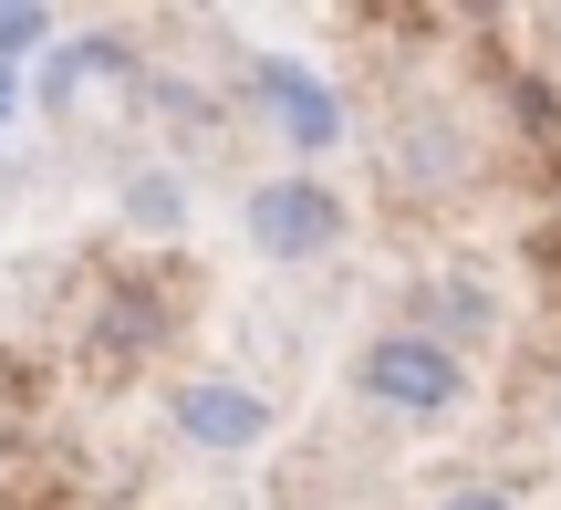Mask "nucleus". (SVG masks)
I'll return each instance as SVG.
<instances>
[{
	"mask_svg": "<svg viewBox=\"0 0 561 510\" xmlns=\"http://www.w3.org/2000/svg\"><path fill=\"white\" fill-rule=\"evenodd\" d=\"M354 386H364V407H385V417H447L468 396V365H458V344L447 333H426V324H396V333H375L364 344V365H354Z\"/></svg>",
	"mask_w": 561,
	"mask_h": 510,
	"instance_id": "obj_1",
	"label": "nucleus"
},
{
	"mask_svg": "<svg viewBox=\"0 0 561 510\" xmlns=\"http://www.w3.org/2000/svg\"><path fill=\"white\" fill-rule=\"evenodd\" d=\"M240 229H250L261 261H322V250L343 240V199L322 178H261L250 208H240Z\"/></svg>",
	"mask_w": 561,
	"mask_h": 510,
	"instance_id": "obj_2",
	"label": "nucleus"
},
{
	"mask_svg": "<svg viewBox=\"0 0 561 510\" xmlns=\"http://www.w3.org/2000/svg\"><path fill=\"white\" fill-rule=\"evenodd\" d=\"M178 438L187 449H208V458H240V449H261L271 438V396L261 386H240V375H198V386H178Z\"/></svg>",
	"mask_w": 561,
	"mask_h": 510,
	"instance_id": "obj_3",
	"label": "nucleus"
},
{
	"mask_svg": "<svg viewBox=\"0 0 561 510\" xmlns=\"http://www.w3.org/2000/svg\"><path fill=\"white\" fill-rule=\"evenodd\" d=\"M250 104L280 125V146H291V157H322V146L343 136V94L312 73V63H261V73H250Z\"/></svg>",
	"mask_w": 561,
	"mask_h": 510,
	"instance_id": "obj_4",
	"label": "nucleus"
},
{
	"mask_svg": "<svg viewBox=\"0 0 561 510\" xmlns=\"http://www.w3.org/2000/svg\"><path fill=\"white\" fill-rule=\"evenodd\" d=\"M115 73V53H104V42H62L53 63H42V104H73L83 83H104Z\"/></svg>",
	"mask_w": 561,
	"mask_h": 510,
	"instance_id": "obj_5",
	"label": "nucleus"
},
{
	"mask_svg": "<svg viewBox=\"0 0 561 510\" xmlns=\"http://www.w3.org/2000/svg\"><path fill=\"white\" fill-rule=\"evenodd\" d=\"M125 208H136L146 229H178V219H187V188H178V178H157V167H146V178L125 188Z\"/></svg>",
	"mask_w": 561,
	"mask_h": 510,
	"instance_id": "obj_6",
	"label": "nucleus"
},
{
	"mask_svg": "<svg viewBox=\"0 0 561 510\" xmlns=\"http://www.w3.org/2000/svg\"><path fill=\"white\" fill-rule=\"evenodd\" d=\"M42 32H53V11H0V63L42 53Z\"/></svg>",
	"mask_w": 561,
	"mask_h": 510,
	"instance_id": "obj_7",
	"label": "nucleus"
},
{
	"mask_svg": "<svg viewBox=\"0 0 561 510\" xmlns=\"http://www.w3.org/2000/svg\"><path fill=\"white\" fill-rule=\"evenodd\" d=\"M437 510H510V490H447Z\"/></svg>",
	"mask_w": 561,
	"mask_h": 510,
	"instance_id": "obj_8",
	"label": "nucleus"
},
{
	"mask_svg": "<svg viewBox=\"0 0 561 510\" xmlns=\"http://www.w3.org/2000/svg\"><path fill=\"white\" fill-rule=\"evenodd\" d=\"M11 104H21V63H0V125H11Z\"/></svg>",
	"mask_w": 561,
	"mask_h": 510,
	"instance_id": "obj_9",
	"label": "nucleus"
}]
</instances>
